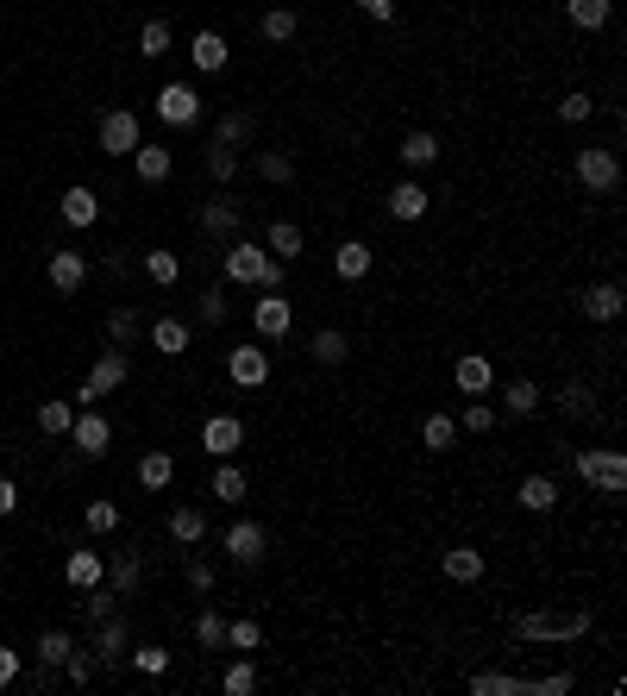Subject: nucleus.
I'll use <instances>...</instances> for the list:
<instances>
[{"label":"nucleus","instance_id":"nucleus-25","mask_svg":"<svg viewBox=\"0 0 627 696\" xmlns=\"http://www.w3.org/2000/svg\"><path fill=\"white\" fill-rule=\"evenodd\" d=\"M402 164H408V170H433V164H439V138H433V132H408V138H402Z\"/></svg>","mask_w":627,"mask_h":696},{"label":"nucleus","instance_id":"nucleus-50","mask_svg":"<svg viewBox=\"0 0 627 696\" xmlns=\"http://www.w3.org/2000/svg\"><path fill=\"white\" fill-rule=\"evenodd\" d=\"M120 527V508L113 502H88V533H113Z\"/></svg>","mask_w":627,"mask_h":696},{"label":"nucleus","instance_id":"nucleus-10","mask_svg":"<svg viewBox=\"0 0 627 696\" xmlns=\"http://www.w3.org/2000/svg\"><path fill=\"white\" fill-rule=\"evenodd\" d=\"M69 439H76V452H88V458H101L107 446H113V427H107V414H95V408H82L76 421H69Z\"/></svg>","mask_w":627,"mask_h":696},{"label":"nucleus","instance_id":"nucleus-27","mask_svg":"<svg viewBox=\"0 0 627 696\" xmlns=\"http://www.w3.org/2000/svg\"><path fill=\"white\" fill-rule=\"evenodd\" d=\"M584 314L590 320H615L621 314V283H590L584 289Z\"/></svg>","mask_w":627,"mask_h":696},{"label":"nucleus","instance_id":"nucleus-47","mask_svg":"<svg viewBox=\"0 0 627 696\" xmlns=\"http://www.w3.org/2000/svg\"><path fill=\"white\" fill-rule=\"evenodd\" d=\"M308 352H314L320 364H345V333H333V327H327V333H314Z\"/></svg>","mask_w":627,"mask_h":696},{"label":"nucleus","instance_id":"nucleus-48","mask_svg":"<svg viewBox=\"0 0 627 696\" xmlns=\"http://www.w3.org/2000/svg\"><path fill=\"white\" fill-rule=\"evenodd\" d=\"M138 577H145V565H138V552H126V559H113V590H138Z\"/></svg>","mask_w":627,"mask_h":696},{"label":"nucleus","instance_id":"nucleus-20","mask_svg":"<svg viewBox=\"0 0 627 696\" xmlns=\"http://www.w3.org/2000/svg\"><path fill=\"white\" fill-rule=\"evenodd\" d=\"M427 189H421V182H396V189H389V214H396V220H421L427 214Z\"/></svg>","mask_w":627,"mask_h":696},{"label":"nucleus","instance_id":"nucleus-58","mask_svg":"<svg viewBox=\"0 0 627 696\" xmlns=\"http://www.w3.org/2000/svg\"><path fill=\"white\" fill-rule=\"evenodd\" d=\"M565 414H590V389H584V383L565 389Z\"/></svg>","mask_w":627,"mask_h":696},{"label":"nucleus","instance_id":"nucleus-41","mask_svg":"<svg viewBox=\"0 0 627 696\" xmlns=\"http://www.w3.org/2000/svg\"><path fill=\"white\" fill-rule=\"evenodd\" d=\"M170 51V26L164 19H145V26H138V57H164Z\"/></svg>","mask_w":627,"mask_h":696},{"label":"nucleus","instance_id":"nucleus-36","mask_svg":"<svg viewBox=\"0 0 627 696\" xmlns=\"http://www.w3.org/2000/svg\"><path fill=\"white\" fill-rule=\"evenodd\" d=\"M226 646H232V653H258V646H264V628H258V621H226Z\"/></svg>","mask_w":627,"mask_h":696},{"label":"nucleus","instance_id":"nucleus-56","mask_svg":"<svg viewBox=\"0 0 627 696\" xmlns=\"http://www.w3.org/2000/svg\"><path fill=\"white\" fill-rule=\"evenodd\" d=\"M559 113L577 126V120H590V113H596V101H590V95H565V101H559Z\"/></svg>","mask_w":627,"mask_h":696},{"label":"nucleus","instance_id":"nucleus-49","mask_svg":"<svg viewBox=\"0 0 627 696\" xmlns=\"http://www.w3.org/2000/svg\"><path fill=\"white\" fill-rule=\"evenodd\" d=\"M132 333H138V314H132V308H113V314H107V339H113V345H126Z\"/></svg>","mask_w":627,"mask_h":696},{"label":"nucleus","instance_id":"nucleus-11","mask_svg":"<svg viewBox=\"0 0 627 696\" xmlns=\"http://www.w3.org/2000/svg\"><path fill=\"white\" fill-rule=\"evenodd\" d=\"M245 446V427H239V414H214V421L201 427V452H214V458H232Z\"/></svg>","mask_w":627,"mask_h":696},{"label":"nucleus","instance_id":"nucleus-45","mask_svg":"<svg viewBox=\"0 0 627 696\" xmlns=\"http://www.w3.org/2000/svg\"><path fill=\"white\" fill-rule=\"evenodd\" d=\"M295 26H301V19H295V7H270V13H264V38H270V44L295 38Z\"/></svg>","mask_w":627,"mask_h":696},{"label":"nucleus","instance_id":"nucleus-14","mask_svg":"<svg viewBox=\"0 0 627 696\" xmlns=\"http://www.w3.org/2000/svg\"><path fill=\"white\" fill-rule=\"evenodd\" d=\"M201 232H207V239H232V232H239V201L214 195V201L201 207Z\"/></svg>","mask_w":627,"mask_h":696},{"label":"nucleus","instance_id":"nucleus-16","mask_svg":"<svg viewBox=\"0 0 627 696\" xmlns=\"http://www.w3.org/2000/svg\"><path fill=\"white\" fill-rule=\"evenodd\" d=\"M452 383L464 389V396H490V358H483V352H464L452 364Z\"/></svg>","mask_w":627,"mask_h":696},{"label":"nucleus","instance_id":"nucleus-34","mask_svg":"<svg viewBox=\"0 0 627 696\" xmlns=\"http://www.w3.org/2000/svg\"><path fill=\"white\" fill-rule=\"evenodd\" d=\"M220 690H226V696H251V690H258V665H251V659L226 665V671H220Z\"/></svg>","mask_w":627,"mask_h":696},{"label":"nucleus","instance_id":"nucleus-17","mask_svg":"<svg viewBox=\"0 0 627 696\" xmlns=\"http://www.w3.org/2000/svg\"><path fill=\"white\" fill-rule=\"evenodd\" d=\"M521 508H527V515H552V508H559V483L540 477V471L521 477Z\"/></svg>","mask_w":627,"mask_h":696},{"label":"nucleus","instance_id":"nucleus-40","mask_svg":"<svg viewBox=\"0 0 627 696\" xmlns=\"http://www.w3.org/2000/svg\"><path fill=\"white\" fill-rule=\"evenodd\" d=\"M126 653V621H101V634H95V659H120Z\"/></svg>","mask_w":627,"mask_h":696},{"label":"nucleus","instance_id":"nucleus-18","mask_svg":"<svg viewBox=\"0 0 627 696\" xmlns=\"http://www.w3.org/2000/svg\"><path fill=\"white\" fill-rule=\"evenodd\" d=\"M170 540L195 552L207 540V515H201V508H170Z\"/></svg>","mask_w":627,"mask_h":696},{"label":"nucleus","instance_id":"nucleus-15","mask_svg":"<svg viewBox=\"0 0 627 696\" xmlns=\"http://www.w3.org/2000/svg\"><path fill=\"white\" fill-rule=\"evenodd\" d=\"M483 565H490V559H483L477 546H452V552H439V571H446L452 584H477Z\"/></svg>","mask_w":627,"mask_h":696},{"label":"nucleus","instance_id":"nucleus-53","mask_svg":"<svg viewBox=\"0 0 627 696\" xmlns=\"http://www.w3.org/2000/svg\"><path fill=\"white\" fill-rule=\"evenodd\" d=\"M113 602H120V590H101V584H95V590H88V602H82V609L95 615V621H107V615H113Z\"/></svg>","mask_w":627,"mask_h":696},{"label":"nucleus","instance_id":"nucleus-32","mask_svg":"<svg viewBox=\"0 0 627 696\" xmlns=\"http://www.w3.org/2000/svg\"><path fill=\"white\" fill-rule=\"evenodd\" d=\"M502 408H508V414H540V383H527V377L508 383V389H502Z\"/></svg>","mask_w":627,"mask_h":696},{"label":"nucleus","instance_id":"nucleus-2","mask_svg":"<svg viewBox=\"0 0 627 696\" xmlns=\"http://www.w3.org/2000/svg\"><path fill=\"white\" fill-rule=\"evenodd\" d=\"M571 471L584 483H596V490H609V496L627 490V458L621 452H571Z\"/></svg>","mask_w":627,"mask_h":696},{"label":"nucleus","instance_id":"nucleus-28","mask_svg":"<svg viewBox=\"0 0 627 696\" xmlns=\"http://www.w3.org/2000/svg\"><path fill=\"white\" fill-rule=\"evenodd\" d=\"M170 477H176V458L170 452H145V458H138V483H145V490H170Z\"/></svg>","mask_w":627,"mask_h":696},{"label":"nucleus","instance_id":"nucleus-22","mask_svg":"<svg viewBox=\"0 0 627 696\" xmlns=\"http://www.w3.org/2000/svg\"><path fill=\"white\" fill-rule=\"evenodd\" d=\"M264 251H270V258H283V264H295V258H301V226H289V220H270V232H264Z\"/></svg>","mask_w":627,"mask_h":696},{"label":"nucleus","instance_id":"nucleus-60","mask_svg":"<svg viewBox=\"0 0 627 696\" xmlns=\"http://www.w3.org/2000/svg\"><path fill=\"white\" fill-rule=\"evenodd\" d=\"M19 678V653H13V646H0V690H7Z\"/></svg>","mask_w":627,"mask_h":696},{"label":"nucleus","instance_id":"nucleus-33","mask_svg":"<svg viewBox=\"0 0 627 696\" xmlns=\"http://www.w3.org/2000/svg\"><path fill=\"white\" fill-rule=\"evenodd\" d=\"M145 276H151L157 289H170L176 276H182V258H176V251H145Z\"/></svg>","mask_w":627,"mask_h":696},{"label":"nucleus","instance_id":"nucleus-4","mask_svg":"<svg viewBox=\"0 0 627 696\" xmlns=\"http://www.w3.org/2000/svg\"><path fill=\"white\" fill-rule=\"evenodd\" d=\"M157 120H164V126H195L201 120V95L189 82H164V88H157Z\"/></svg>","mask_w":627,"mask_h":696},{"label":"nucleus","instance_id":"nucleus-43","mask_svg":"<svg viewBox=\"0 0 627 696\" xmlns=\"http://www.w3.org/2000/svg\"><path fill=\"white\" fill-rule=\"evenodd\" d=\"M214 138H220V145H245V138H251V113H239V107H232V113H220Z\"/></svg>","mask_w":627,"mask_h":696},{"label":"nucleus","instance_id":"nucleus-31","mask_svg":"<svg viewBox=\"0 0 627 696\" xmlns=\"http://www.w3.org/2000/svg\"><path fill=\"white\" fill-rule=\"evenodd\" d=\"M69 653H76V640H69L63 628H44V634H38V659L51 665V671H63V659H69Z\"/></svg>","mask_w":627,"mask_h":696},{"label":"nucleus","instance_id":"nucleus-42","mask_svg":"<svg viewBox=\"0 0 627 696\" xmlns=\"http://www.w3.org/2000/svg\"><path fill=\"white\" fill-rule=\"evenodd\" d=\"M571 690H577L571 671H546V678H527V690H521V696H571Z\"/></svg>","mask_w":627,"mask_h":696},{"label":"nucleus","instance_id":"nucleus-3","mask_svg":"<svg viewBox=\"0 0 627 696\" xmlns=\"http://www.w3.org/2000/svg\"><path fill=\"white\" fill-rule=\"evenodd\" d=\"M220 270H226V283L258 289V283H264V270H270V251H264V245H251V239H232V245H226V258H220Z\"/></svg>","mask_w":627,"mask_h":696},{"label":"nucleus","instance_id":"nucleus-12","mask_svg":"<svg viewBox=\"0 0 627 696\" xmlns=\"http://www.w3.org/2000/svg\"><path fill=\"white\" fill-rule=\"evenodd\" d=\"M264 540H270V533H264L258 521H232V527H226V552H232V565H258V559H264Z\"/></svg>","mask_w":627,"mask_h":696},{"label":"nucleus","instance_id":"nucleus-59","mask_svg":"<svg viewBox=\"0 0 627 696\" xmlns=\"http://www.w3.org/2000/svg\"><path fill=\"white\" fill-rule=\"evenodd\" d=\"M358 7L377 19V26H389V19H396V0H358Z\"/></svg>","mask_w":627,"mask_h":696},{"label":"nucleus","instance_id":"nucleus-5","mask_svg":"<svg viewBox=\"0 0 627 696\" xmlns=\"http://www.w3.org/2000/svg\"><path fill=\"white\" fill-rule=\"evenodd\" d=\"M289 320H295V308H289L283 289H264V301H251V327H258V339H289Z\"/></svg>","mask_w":627,"mask_h":696},{"label":"nucleus","instance_id":"nucleus-29","mask_svg":"<svg viewBox=\"0 0 627 696\" xmlns=\"http://www.w3.org/2000/svg\"><path fill=\"white\" fill-rule=\"evenodd\" d=\"M63 220H69V226H95V220H101L95 189H69V195H63Z\"/></svg>","mask_w":627,"mask_h":696},{"label":"nucleus","instance_id":"nucleus-24","mask_svg":"<svg viewBox=\"0 0 627 696\" xmlns=\"http://www.w3.org/2000/svg\"><path fill=\"white\" fill-rule=\"evenodd\" d=\"M189 57H195V69H207V76H214V69H226V38L220 32H195V44H189Z\"/></svg>","mask_w":627,"mask_h":696},{"label":"nucleus","instance_id":"nucleus-13","mask_svg":"<svg viewBox=\"0 0 627 696\" xmlns=\"http://www.w3.org/2000/svg\"><path fill=\"white\" fill-rule=\"evenodd\" d=\"M88 283V258L82 251H51V289L57 295H76Z\"/></svg>","mask_w":627,"mask_h":696},{"label":"nucleus","instance_id":"nucleus-19","mask_svg":"<svg viewBox=\"0 0 627 696\" xmlns=\"http://www.w3.org/2000/svg\"><path fill=\"white\" fill-rule=\"evenodd\" d=\"M63 577H69L76 590H95L101 577H107V565H101V552H69V559H63Z\"/></svg>","mask_w":627,"mask_h":696},{"label":"nucleus","instance_id":"nucleus-6","mask_svg":"<svg viewBox=\"0 0 627 696\" xmlns=\"http://www.w3.org/2000/svg\"><path fill=\"white\" fill-rule=\"evenodd\" d=\"M145 138H138V113H126V107H113V113H101V151L107 157H132Z\"/></svg>","mask_w":627,"mask_h":696},{"label":"nucleus","instance_id":"nucleus-46","mask_svg":"<svg viewBox=\"0 0 627 696\" xmlns=\"http://www.w3.org/2000/svg\"><path fill=\"white\" fill-rule=\"evenodd\" d=\"M258 176H264V182H289V176H295V157H289V151H264V157H258Z\"/></svg>","mask_w":627,"mask_h":696},{"label":"nucleus","instance_id":"nucleus-44","mask_svg":"<svg viewBox=\"0 0 627 696\" xmlns=\"http://www.w3.org/2000/svg\"><path fill=\"white\" fill-rule=\"evenodd\" d=\"M214 496L220 502H245V471H239V464H220V471H214Z\"/></svg>","mask_w":627,"mask_h":696},{"label":"nucleus","instance_id":"nucleus-30","mask_svg":"<svg viewBox=\"0 0 627 696\" xmlns=\"http://www.w3.org/2000/svg\"><path fill=\"white\" fill-rule=\"evenodd\" d=\"M471 690H477V696H521L527 678H515V671H477Z\"/></svg>","mask_w":627,"mask_h":696},{"label":"nucleus","instance_id":"nucleus-57","mask_svg":"<svg viewBox=\"0 0 627 696\" xmlns=\"http://www.w3.org/2000/svg\"><path fill=\"white\" fill-rule=\"evenodd\" d=\"M201 320H226V295L220 289H201Z\"/></svg>","mask_w":627,"mask_h":696},{"label":"nucleus","instance_id":"nucleus-54","mask_svg":"<svg viewBox=\"0 0 627 696\" xmlns=\"http://www.w3.org/2000/svg\"><path fill=\"white\" fill-rule=\"evenodd\" d=\"M138 671H145V678L170 671V653H164V646H138Z\"/></svg>","mask_w":627,"mask_h":696},{"label":"nucleus","instance_id":"nucleus-39","mask_svg":"<svg viewBox=\"0 0 627 696\" xmlns=\"http://www.w3.org/2000/svg\"><path fill=\"white\" fill-rule=\"evenodd\" d=\"M207 176H214V182H232V176H239V151L214 138V145H207Z\"/></svg>","mask_w":627,"mask_h":696},{"label":"nucleus","instance_id":"nucleus-21","mask_svg":"<svg viewBox=\"0 0 627 696\" xmlns=\"http://www.w3.org/2000/svg\"><path fill=\"white\" fill-rule=\"evenodd\" d=\"M565 13H571L577 32H602V26H609V13H615V0H565Z\"/></svg>","mask_w":627,"mask_h":696},{"label":"nucleus","instance_id":"nucleus-38","mask_svg":"<svg viewBox=\"0 0 627 696\" xmlns=\"http://www.w3.org/2000/svg\"><path fill=\"white\" fill-rule=\"evenodd\" d=\"M151 345H157V352H189V327H182V320H157V327H151Z\"/></svg>","mask_w":627,"mask_h":696},{"label":"nucleus","instance_id":"nucleus-23","mask_svg":"<svg viewBox=\"0 0 627 696\" xmlns=\"http://www.w3.org/2000/svg\"><path fill=\"white\" fill-rule=\"evenodd\" d=\"M333 270L345 276V283H358V276H370V245H364V239H345V245L333 251Z\"/></svg>","mask_w":627,"mask_h":696},{"label":"nucleus","instance_id":"nucleus-7","mask_svg":"<svg viewBox=\"0 0 627 696\" xmlns=\"http://www.w3.org/2000/svg\"><path fill=\"white\" fill-rule=\"evenodd\" d=\"M126 377H132L126 352H101V358H95V370H88V383H82V396H76V402H101L107 389H120Z\"/></svg>","mask_w":627,"mask_h":696},{"label":"nucleus","instance_id":"nucleus-52","mask_svg":"<svg viewBox=\"0 0 627 696\" xmlns=\"http://www.w3.org/2000/svg\"><path fill=\"white\" fill-rule=\"evenodd\" d=\"M195 640H201V646H226V621H220L214 609H207V615L195 621Z\"/></svg>","mask_w":627,"mask_h":696},{"label":"nucleus","instance_id":"nucleus-35","mask_svg":"<svg viewBox=\"0 0 627 696\" xmlns=\"http://www.w3.org/2000/svg\"><path fill=\"white\" fill-rule=\"evenodd\" d=\"M421 439H427V452H452V439H458V421H452V414H427Z\"/></svg>","mask_w":627,"mask_h":696},{"label":"nucleus","instance_id":"nucleus-62","mask_svg":"<svg viewBox=\"0 0 627 696\" xmlns=\"http://www.w3.org/2000/svg\"><path fill=\"white\" fill-rule=\"evenodd\" d=\"M13 508H19V490H13L7 477H0V515H13Z\"/></svg>","mask_w":627,"mask_h":696},{"label":"nucleus","instance_id":"nucleus-61","mask_svg":"<svg viewBox=\"0 0 627 696\" xmlns=\"http://www.w3.org/2000/svg\"><path fill=\"white\" fill-rule=\"evenodd\" d=\"M189 590H214V571H207L201 559H189Z\"/></svg>","mask_w":627,"mask_h":696},{"label":"nucleus","instance_id":"nucleus-51","mask_svg":"<svg viewBox=\"0 0 627 696\" xmlns=\"http://www.w3.org/2000/svg\"><path fill=\"white\" fill-rule=\"evenodd\" d=\"M95 671H101V659H88V653H69V659H63V678H69V684H88Z\"/></svg>","mask_w":627,"mask_h":696},{"label":"nucleus","instance_id":"nucleus-37","mask_svg":"<svg viewBox=\"0 0 627 696\" xmlns=\"http://www.w3.org/2000/svg\"><path fill=\"white\" fill-rule=\"evenodd\" d=\"M69 421H76V408H69V402H38V427L51 439H69Z\"/></svg>","mask_w":627,"mask_h":696},{"label":"nucleus","instance_id":"nucleus-26","mask_svg":"<svg viewBox=\"0 0 627 696\" xmlns=\"http://www.w3.org/2000/svg\"><path fill=\"white\" fill-rule=\"evenodd\" d=\"M132 157H138V182H170V164H176L170 145H138Z\"/></svg>","mask_w":627,"mask_h":696},{"label":"nucleus","instance_id":"nucleus-8","mask_svg":"<svg viewBox=\"0 0 627 696\" xmlns=\"http://www.w3.org/2000/svg\"><path fill=\"white\" fill-rule=\"evenodd\" d=\"M577 182H584L590 195H609L615 182H621V164H615V151H577Z\"/></svg>","mask_w":627,"mask_h":696},{"label":"nucleus","instance_id":"nucleus-1","mask_svg":"<svg viewBox=\"0 0 627 696\" xmlns=\"http://www.w3.org/2000/svg\"><path fill=\"white\" fill-rule=\"evenodd\" d=\"M515 634L521 640H552V646H565V640H584L590 634V609H571V615H521L515 621Z\"/></svg>","mask_w":627,"mask_h":696},{"label":"nucleus","instance_id":"nucleus-55","mask_svg":"<svg viewBox=\"0 0 627 696\" xmlns=\"http://www.w3.org/2000/svg\"><path fill=\"white\" fill-rule=\"evenodd\" d=\"M464 427H471V433H490L496 427V408L490 402H471V408H464Z\"/></svg>","mask_w":627,"mask_h":696},{"label":"nucleus","instance_id":"nucleus-9","mask_svg":"<svg viewBox=\"0 0 627 696\" xmlns=\"http://www.w3.org/2000/svg\"><path fill=\"white\" fill-rule=\"evenodd\" d=\"M226 377L239 389H264L270 383V352H264V345H239V352L226 358Z\"/></svg>","mask_w":627,"mask_h":696}]
</instances>
